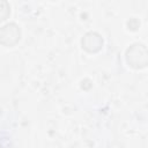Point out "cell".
Returning a JSON list of instances; mask_svg holds the SVG:
<instances>
[{
    "instance_id": "6da1fadb",
    "label": "cell",
    "mask_w": 148,
    "mask_h": 148,
    "mask_svg": "<svg viewBox=\"0 0 148 148\" xmlns=\"http://www.w3.org/2000/svg\"><path fill=\"white\" fill-rule=\"evenodd\" d=\"M126 61L133 68H143L148 62L147 49L143 44H133L126 51Z\"/></svg>"
},
{
    "instance_id": "7a4b0ae2",
    "label": "cell",
    "mask_w": 148,
    "mask_h": 148,
    "mask_svg": "<svg viewBox=\"0 0 148 148\" xmlns=\"http://www.w3.org/2000/svg\"><path fill=\"white\" fill-rule=\"evenodd\" d=\"M20 37L21 30L16 23H7L0 27V44L3 46H14L18 43Z\"/></svg>"
},
{
    "instance_id": "3957f363",
    "label": "cell",
    "mask_w": 148,
    "mask_h": 148,
    "mask_svg": "<svg viewBox=\"0 0 148 148\" xmlns=\"http://www.w3.org/2000/svg\"><path fill=\"white\" fill-rule=\"evenodd\" d=\"M82 47L89 52V53H96L98 52L103 46V38L97 32H87L82 40H81Z\"/></svg>"
},
{
    "instance_id": "277c9868",
    "label": "cell",
    "mask_w": 148,
    "mask_h": 148,
    "mask_svg": "<svg viewBox=\"0 0 148 148\" xmlns=\"http://www.w3.org/2000/svg\"><path fill=\"white\" fill-rule=\"evenodd\" d=\"M10 14V6L7 1L0 0V22L5 21Z\"/></svg>"
}]
</instances>
